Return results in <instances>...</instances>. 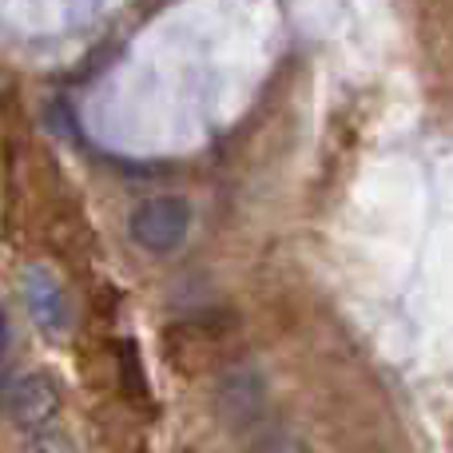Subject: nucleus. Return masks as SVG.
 Returning a JSON list of instances; mask_svg holds the SVG:
<instances>
[{"label": "nucleus", "mask_w": 453, "mask_h": 453, "mask_svg": "<svg viewBox=\"0 0 453 453\" xmlns=\"http://www.w3.org/2000/svg\"><path fill=\"white\" fill-rule=\"evenodd\" d=\"M188 226H191L188 199L156 196V199H148V203H140L132 211V219H127V234H132V242L140 250H148V255H167V250H175L183 242Z\"/></svg>", "instance_id": "nucleus-1"}, {"label": "nucleus", "mask_w": 453, "mask_h": 453, "mask_svg": "<svg viewBox=\"0 0 453 453\" xmlns=\"http://www.w3.org/2000/svg\"><path fill=\"white\" fill-rule=\"evenodd\" d=\"M60 410V386L48 374H24L12 382L8 390V418H12L20 430H40L48 426Z\"/></svg>", "instance_id": "nucleus-2"}, {"label": "nucleus", "mask_w": 453, "mask_h": 453, "mask_svg": "<svg viewBox=\"0 0 453 453\" xmlns=\"http://www.w3.org/2000/svg\"><path fill=\"white\" fill-rule=\"evenodd\" d=\"M28 306L36 311V319L44 322V326H60L64 322L60 290H56V282H48L44 274H32L28 279Z\"/></svg>", "instance_id": "nucleus-3"}, {"label": "nucleus", "mask_w": 453, "mask_h": 453, "mask_svg": "<svg viewBox=\"0 0 453 453\" xmlns=\"http://www.w3.org/2000/svg\"><path fill=\"white\" fill-rule=\"evenodd\" d=\"M0 338H4V319H0Z\"/></svg>", "instance_id": "nucleus-4"}]
</instances>
